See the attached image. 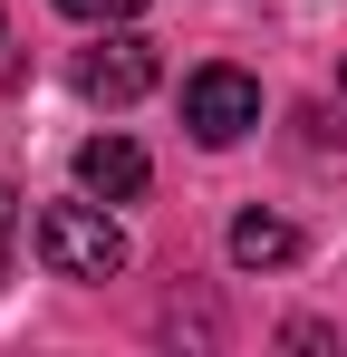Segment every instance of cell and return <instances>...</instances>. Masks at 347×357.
<instances>
[{
  "instance_id": "obj_1",
  "label": "cell",
  "mask_w": 347,
  "mask_h": 357,
  "mask_svg": "<svg viewBox=\"0 0 347 357\" xmlns=\"http://www.w3.org/2000/svg\"><path fill=\"white\" fill-rule=\"evenodd\" d=\"M39 261H49L58 280H116L125 271V222H116L97 193L87 203H49L39 213Z\"/></svg>"
},
{
  "instance_id": "obj_7",
  "label": "cell",
  "mask_w": 347,
  "mask_h": 357,
  "mask_svg": "<svg viewBox=\"0 0 347 357\" xmlns=\"http://www.w3.org/2000/svg\"><path fill=\"white\" fill-rule=\"evenodd\" d=\"M0 271H10V183H0Z\"/></svg>"
},
{
  "instance_id": "obj_3",
  "label": "cell",
  "mask_w": 347,
  "mask_h": 357,
  "mask_svg": "<svg viewBox=\"0 0 347 357\" xmlns=\"http://www.w3.org/2000/svg\"><path fill=\"white\" fill-rule=\"evenodd\" d=\"M68 77H77V97H97V107H135V97L155 87V49L116 29V39H97V49H77Z\"/></svg>"
},
{
  "instance_id": "obj_2",
  "label": "cell",
  "mask_w": 347,
  "mask_h": 357,
  "mask_svg": "<svg viewBox=\"0 0 347 357\" xmlns=\"http://www.w3.org/2000/svg\"><path fill=\"white\" fill-rule=\"evenodd\" d=\"M183 126H193V145H241L251 126H261V77L251 68H193L183 77Z\"/></svg>"
},
{
  "instance_id": "obj_4",
  "label": "cell",
  "mask_w": 347,
  "mask_h": 357,
  "mask_svg": "<svg viewBox=\"0 0 347 357\" xmlns=\"http://www.w3.org/2000/svg\"><path fill=\"white\" fill-rule=\"evenodd\" d=\"M145 183H155V165H145L135 135H87V145H77V193H97V203H135Z\"/></svg>"
},
{
  "instance_id": "obj_6",
  "label": "cell",
  "mask_w": 347,
  "mask_h": 357,
  "mask_svg": "<svg viewBox=\"0 0 347 357\" xmlns=\"http://www.w3.org/2000/svg\"><path fill=\"white\" fill-rule=\"evenodd\" d=\"M58 10H68V20H87V29H116V20H135L145 0H58Z\"/></svg>"
},
{
  "instance_id": "obj_5",
  "label": "cell",
  "mask_w": 347,
  "mask_h": 357,
  "mask_svg": "<svg viewBox=\"0 0 347 357\" xmlns=\"http://www.w3.org/2000/svg\"><path fill=\"white\" fill-rule=\"evenodd\" d=\"M231 261H241V271H289V261H299V222L241 213V222H231Z\"/></svg>"
}]
</instances>
